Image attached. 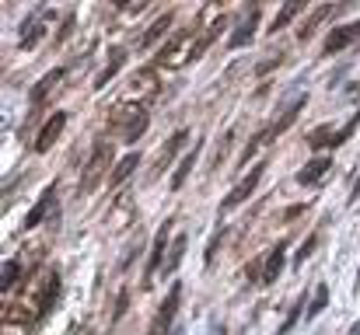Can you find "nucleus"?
<instances>
[{"label": "nucleus", "instance_id": "9d476101", "mask_svg": "<svg viewBox=\"0 0 360 335\" xmlns=\"http://www.w3.org/2000/svg\"><path fill=\"white\" fill-rule=\"evenodd\" d=\"M56 189H60L56 182H49V185H46V192L39 196V203H35V206L28 210V217H25V223H21L25 230L39 227V223L46 221V217H56Z\"/></svg>", "mask_w": 360, "mask_h": 335}, {"label": "nucleus", "instance_id": "72a5a7b5", "mask_svg": "<svg viewBox=\"0 0 360 335\" xmlns=\"http://www.w3.org/2000/svg\"><path fill=\"white\" fill-rule=\"evenodd\" d=\"M304 214V206H290L287 214H283V221H294V217H301Z\"/></svg>", "mask_w": 360, "mask_h": 335}, {"label": "nucleus", "instance_id": "6e6552de", "mask_svg": "<svg viewBox=\"0 0 360 335\" xmlns=\"http://www.w3.org/2000/svg\"><path fill=\"white\" fill-rule=\"evenodd\" d=\"M259 14H262V4L255 0V4H248V11L241 14L238 28L231 32V39H228V49H241V46H248L252 42V35H255V28H259Z\"/></svg>", "mask_w": 360, "mask_h": 335}, {"label": "nucleus", "instance_id": "dca6fc26", "mask_svg": "<svg viewBox=\"0 0 360 335\" xmlns=\"http://www.w3.org/2000/svg\"><path fill=\"white\" fill-rule=\"evenodd\" d=\"M336 11H340V4H322V7H315V11L304 18V25L297 28V42H308V39H311V32H315L326 18H333Z\"/></svg>", "mask_w": 360, "mask_h": 335}, {"label": "nucleus", "instance_id": "f257e3e1", "mask_svg": "<svg viewBox=\"0 0 360 335\" xmlns=\"http://www.w3.org/2000/svg\"><path fill=\"white\" fill-rule=\"evenodd\" d=\"M304 102H308L304 95L290 98V102H287V105L280 109V115H276V119H273V122H269L266 129H259V133L252 136V143H248V147L241 150V157H238L241 164H248V161L255 157V150H259V147H269V143H273L276 136H283V133H287V129H290V126L297 122V115H301V109H304Z\"/></svg>", "mask_w": 360, "mask_h": 335}, {"label": "nucleus", "instance_id": "f3484780", "mask_svg": "<svg viewBox=\"0 0 360 335\" xmlns=\"http://www.w3.org/2000/svg\"><path fill=\"white\" fill-rule=\"evenodd\" d=\"M60 294H63L60 272H49V276H46V287H42V294H39V318H46V315L53 311V304L60 301Z\"/></svg>", "mask_w": 360, "mask_h": 335}, {"label": "nucleus", "instance_id": "2eb2a0df", "mask_svg": "<svg viewBox=\"0 0 360 335\" xmlns=\"http://www.w3.org/2000/svg\"><path fill=\"white\" fill-rule=\"evenodd\" d=\"M186 140H189V129H179V133H175V136H172V140L161 147V154H158V161H154V171H150V178H158V175L168 168V161H172V157H175V154L186 147Z\"/></svg>", "mask_w": 360, "mask_h": 335}, {"label": "nucleus", "instance_id": "393cba45", "mask_svg": "<svg viewBox=\"0 0 360 335\" xmlns=\"http://www.w3.org/2000/svg\"><path fill=\"white\" fill-rule=\"evenodd\" d=\"M357 126H360V112H354V115H350V122H347L343 129H333V136H329V143H326V147H343V143L357 133Z\"/></svg>", "mask_w": 360, "mask_h": 335}, {"label": "nucleus", "instance_id": "f03ea898", "mask_svg": "<svg viewBox=\"0 0 360 335\" xmlns=\"http://www.w3.org/2000/svg\"><path fill=\"white\" fill-rule=\"evenodd\" d=\"M109 161H112V140H98V143H95V150H91V157H88V164H84V171H81L77 196H88V192H95V189H98V182H102V175H105Z\"/></svg>", "mask_w": 360, "mask_h": 335}, {"label": "nucleus", "instance_id": "cd10ccee", "mask_svg": "<svg viewBox=\"0 0 360 335\" xmlns=\"http://www.w3.org/2000/svg\"><path fill=\"white\" fill-rule=\"evenodd\" d=\"M126 308H129V290H120V297H116V308H112V325H116L122 315H126Z\"/></svg>", "mask_w": 360, "mask_h": 335}, {"label": "nucleus", "instance_id": "0eeeda50", "mask_svg": "<svg viewBox=\"0 0 360 335\" xmlns=\"http://www.w3.org/2000/svg\"><path fill=\"white\" fill-rule=\"evenodd\" d=\"M168 230H172V221H165L161 230L154 234L150 258H147V269H143V287H150V280L158 276V269H165V258H168Z\"/></svg>", "mask_w": 360, "mask_h": 335}, {"label": "nucleus", "instance_id": "7ed1b4c3", "mask_svg": "<svg viewBox=\"0 0 360 335\" xmlns=\"http://www.w3.org/2000/svg\"><path fill=\"white\" fill-rule=\"evenodd\" d=\"M112 122H116V129H120L122 143H136V140L147 133L150 115H147L143 105H126V109H120V115H112Z\"/></svg>", "mask_w": 360, "mask_h": 335}, {"label": "nucleus", "instance_id": "a211bd4d", "mask_svg": "<svg viewBox=\"0 0 360 335\" xmlns=\"http://www.w3.org/2000/svg\"><path fill=\"white\" fill-rule=\"evenodd\" d=\"M308 4H311V0H287V4H283V7L276 11V18H273V25H269L266 32H269V35L283 32V28H287V25H290V21H294V18H297V14H301L304 7H308Z\"/></svg>", "mask_w": 360, "mask_h": 335}, {"label": "nucleus", "instance_id": "f704fd0d", "mask_svg": "<svg viewBox=\"0 0 360 335\" xmlns=\"http://www.w3.org/2000/svg\"><path fill=\"white\" fill-rule=\"evenodd\" d=\"M112 4H116V7H126V4H129V0H112Z\"/></svg>", "mask_w": 360, "mask_h": 335}, {"label": "nucleus", "instance_id": "5701e85b", "mask_svg": "<svg viewBox=\"0 0 360 335\" xmlns=\"http://www.w3.org/2000/svg\"><path fill=\"white\" fill-rule=\"evenodd\" d=\"M221 28H224V18H217V21H214V25L207 28V35H203V39H196V46H193V53H189V60H200V56H203V53L210 49V42H214V39L221 35Z\"/></svg>", "mask_w": 360, "mask_h": 335}, {"label": "nucleus", "instance_id": "aec40b11", "mask_svg": "<svg viewBox=\"0 0 360 335\" xmlns=\"http://www.w3.org/2000/svg\"><path fill=\"white\" fill-rule=\"evenodd\" d=\"M136 164H140V154H136V150H133V154H126V157H122L120 164H116V168H112V171H109V182H112V189H120L122 182H126V178H129V175H133V171H136Z\"/></svg>", "mask_w": 360, "mask_h": 335}, {"label": "nucleus", "instance_id": "7c9ffc66", "mask_svg": "<svg viewBox=\"0 0 360 335\" xmlns=\"http://www.w3.org/2000/svg\"><path fill=\"white\" fill-rule=\"evenodd\" d=\"M301 304H304V301H297V308L290 311V318H287V322L280 325V335H287V332H290V325H294V322H297V315H301Z\"/></svg>", "mask_w": 360, "mask_h": 335}, {"label": "nucleus", "instance_id": "a878e982", "mask_svg": "<svg viewBox=\"0 0 360 335\" xmlns=\"http://www.w3.org/2000/svg\"><path fill=\"white\" fill-rule=\"evenodd\" d=\"M182 251H186V234H179V237H175V244L168 248V258H165V272H168V276L179 269V262H182Z\"/></svg>", "mask_w": 360, "mask_h": 335}, {"label": "nucleus", "instance_id": "473e14b6", "mask_svg": "<svg viewBox=\"0 0 360 335\" xmlns=\"http://www.w3.org/2000/svg\"><path fill=\"white\" fill-rule=\"evenodd\" d=\"M276 63H283V56H280V53H276V56H273V60H269V63H262V67H259V74H266V70H273V67H276Z\"/></svg>", "mask_w": 360, "mask_h": 335}, {"label": "nucleus", "instance_id": "2f4dec72", "mask_svg": "<svg viewBox=\"0 0 360 335\" xmlns=\"http://www.w3.org/2000/svg\"><path fill=\"white\" fill-rule=\"evenodd\" d=\"M360 199V175H357V182L350 185V196H347V203H357Z\"/></svg>", "mask_w": 360, "mask_h": 335}, {"label": "nucleus", "instance_id": "1a4fd4ad", "mask_svg": "<svg viewBox=\"0 0 360 335\" xmlns=\"http://www.w3.org/2000/svg\"><path fill=\"white\" fill-rule=\"evenodd\" d=\"M354 42H360V21H354V25H340V28H333V32H329V39L322 42V56H336V53L350 49Z\"/></svg>", "mask_w": 360, "mask_h": 335}, {"label": "nucleus", "instance_id": "4468645a", "mask_svg": "<svg viewBox=\"0 0 360 335\" xmlns=\"http://www.w3.org/2000/svg\"><path fill=\"white\" fill-rule=\"evenodd\" d=\"M63 77H67V67H53V70L35 84V91H32V109H42V105H46V98H49V91H53Z\"/></svg>", "mask_w": 360, "mask_h": 335}, {"label": "nucleus", "instance_id": "c85d7f7f", "mask_svg": "<svg viewBox=\"0 0 360 335\" xmlns=\"http://www.w3.org/2000/svg\"><path fill=\"white\" fill-rule=\"evenodd\" d=\"M315 244H319V234H311V237H308V241L301 244V251H297V258H294V265H301V262H304V258H308V255L315 251Z\"/></svg>", "mask_w": 360, "mask_h": 335}, {"label": "nucleus", "instance_id": "20e7f679", "mask_svg": "<svg viewBox=\"0 0 360 335\" xmlns=\"http://www.w3.org/2000/svg\"><path fill=\"white\" fill-rule=\"evenodd\" d=\"M179 308H182V283H172V290H168V297L161 301V308H158V315H154L147 335H172V325H175Z\"/></svg>", "mask_w": 360, "mask_h": 335}, {"label": "nucleus", "instance_id": "412c9836", "mask_svg": "<svg viewBox=\"0 0 360 335\" xmlns=\"http://www.w3.org/2000/svg\"><path fill=\"white\" fill-rule=\"evenodd\" d=\"M172 25H175V18H172V14H161V18L150 25V32H147V35H140V42H136V46H140V49H150V46H154V42H158Z\"/></svg>", "mask_w": 360, "mask_h": 335}, {"label": "nucleus", "instance_id": "9b49d317", "mask_svg": "<svg viewBox=\"0 0 360 335\" xmlns=\"http://www.w3.org/2000/svg\"><path fill=\"white\" fill-rule=\"evenodd\" d=\"M63 126H67V112H53V115H49V122H46V126L39 129V136H35V150H39V154L53 150V143L60 140Z\"/></svg>", "mask_w": 360, "mask_h": 335}, {"label": "nucleus", "instance_id": "f8f14e48", "mask_svg": "<svg viewBox=\"0 0 360 335\" xmlns=\"http://www.w3.org/2000/svg\"><path fill=\"white\" fill-rule=\"evenodd\" d=\"M333 157H315V161H308L301 171H297V185H322L329 175H333Z\"/></svg>", "mask_w": 360, "mask_h": 335}, {"label": "nucleus", "instance_id": "c9c22d12", "mask_svg": "<svg viewBox=\"0 0 360 335\" xmlns=\"http://www.w3.org/2000/svg\"><path fill=\"white\" fill-rule=\"evenodd\" d=\"M354 335H360V325H357V332H354Z\"/></svg>", "mask_w": 360, "mask_h": 335}, {"label": "nucleus", "instance_id": "ddd939ff", "mask_svg": "<svg viewBox=\"0 0 360 335\" xmlns=\"http://www.w3.org/2000/svg\"><path fill=\"white\" fill-rule=\"evenodd\" d=\"M283 251H287L283 241L269 248V255H266V262H262V272H259V283H262V287H273V283L280 280V272H283Z\"/></svg>", "mask_w": 360, "mask_h": 335}, {"label": "nucleus", "instance_id": "c756f323", "mask_svg": "<svg viewBox=\"0 0 360 335\" xmlns=\"http://www.w3.org/2000/svg\"><path fill=\"white\" fill-rule=\"evenodd\" d=\"M224 234H228V227H221V230L210 237V244H207V265L214 262V255H217V244H221V237H224Z\"/></svg>", "mask_w": 360, "mask_h": 335}, {"label": "nucleus", "instance_id": "39448f33", "mask_svg": "<svg viewBox=\"0 0 360 335\" xmlns=\"http://www.w3.org/2000/svg\"><path fill=\"white\" fill-rule=\"evenodd\" d=\"M56 18V11L53 7H39L35 11V18H25V25H21V35H18V49H35L39 42H42V35H46V21H53Z\"/></svg>", "mask_w": 360, "mask_h": 335}, {"label": "nucleus", "instance_id": "6ab92c4d", "mask_svg": "<svg viewBox=\"0 0 360 335\" xmlns=\"http://www.w3.org/2000/svg\"><path fill=\"white\" fill-rule=\"evenodd\" d=\"M122 67H126V49H122V46H116V49L109 53V63H105V70L95 77V91H102V88H105V84H109V81L120 74Z\"/></svg>", "mask_w": 360, "mask_h": 335}, {"label": "nucleus", "instance_id": "4be33fe9", "mask_svg": "<svg viewBox=\"0 0 360 335\" xmlns=\"http://www.w3.org/2000/svg\"><path fill=\"white\" fill-rule=\"evenodd\" d=\"M196 161H200V143H196V147H193V150L182 157L179 171L172 175V189H182V185H186V178H189V171H193V164H196Z\"/></svg>", "mask_w": 360, "mask_h": 335}, {"label": "nucleus", "instance_id": "423d86ee", "mask_svg": "<svg viewBox=\"0 0 360 335\" xmlns=\"http://www.w3.org/2000/svg\"><path fill=\"white\" fill-rule=\"evenodd\" d=\"M262 175H266V164L259 161V164H255V168H252V171H248V175L241 178L238 185H235V189L228 192V199L221 203V214H228V210H235V206H241V203H245V199H248V196H252V192L259 189Z\"/></svg>", "mask_w": 360, "mask_h": 335}, {"label": "nucleus", "instance_id": "bb28decb", "mask_svg": "<svg viewBox=\"0 0 360 335\" xmlns=\"http://www.w3.org/2000/svg\"><path fill=\"white\" fill-rule=\"evenodd\" d=\"M18 276H21V262H18V258L4 262V280H0V283H4V290H11V287L18 283Z\"/></svg>", "mask_w": 360, "mask_h": 335}, {"label": "nucleus", "instance_id": "b1692460", "mask_svg": "<svg viewBox=\"0 0 360 335\" xmlns=\"http://www.w3.org/2000/svg\"><path fill=\"white\" fill-rule=\"evenodd\" d=\"M326 308H329V287H326V283H319V287H315V297H311V304L304 308V318L311 322V318H319Z\"/></svg>", "mask_w": 360, "mask_h": 335}]
</instances>
